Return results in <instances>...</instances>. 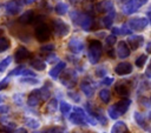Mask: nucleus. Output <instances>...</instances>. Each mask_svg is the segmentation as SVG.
<instances>
[{
	"instance_id": "nucleus-22",
	"label": "nucleus",
	"mask_w": 151,
	"mask_h": 133,
	"mask_svg": "<svg viewBox=\"0 0 151 133\" xmlns=\"http://www.w3.org/2000/svg\"><path fill=\"white\" fill-rule=\"evenodd\" d=\"M133 119H134V121L137 122V125L139 126V127H142L143 129H145V131H150L149 129V127H147V122H146V118L140 113V112H134L133 113Z\"/></svg>"
},
{
	"instance_id": "nucleus-48",
	"label": "nucleus",
	"mask_w": 151,
	"mask_h": 133,
	"mask_svg": "<svg viewBox=\"0 0 151 133\" xmlns=\"http://www.w3.org/2000/svg\"><path fill=\"white\" fill-rule=\"evenodd\" d=\"M133 1H134V4L138 6V8H140V7H142V6H144L149 0H133Z\"/></svg>"
},
{
	"instance_id": "nucleus-46",
	"label": "nucleus",
	"mask_w": 151,
	"mask_h": 133,
	"mask_svg": "<svg viewBox=\"0 0 151 133\" xmlns=\"http://www.w3.org/2000/svg\"><path fill=\"white\" fill-rule=\"evenodd\" d=\"M145 77L151 79V60H150V62H149V65H147V67L145 69Z\"/></svg>"
},
{
	"instance_id": "nucleus-2",
	"label": "nucleus",
	"mask_w": 151,
	"mask_h": 133,
	"mask_svg": "<svg viewBox=\"0 0 151 133\" xmlns=\"http://www.w3.org/2000/svg\"><path fill=\"white\" fill-rule=\"evenodd\" d=\"M70 18L73 21L74 25L79 26L81 29H84L85 32H88L92 27L93 24V19L92 16L86 13V12H80V11H72L70 13Z\"/></svg>"
},
{
	"instance_id": "nucleus-39",
	"label": "nucleus",
	"mask_w": 151,
	"mask_h": 133,
	"mask_svg": "<svg viewBox=\"0 0 151 133\" xmlns=\"http://www.w3.org/2000/svg\"><path fill=\"white\" fill-rule=\"evenodd\" d=\"M116 42H117V36H116V35L110 34V35H106V36H105V45H106V46L111 47V46H113Z\"/></svg>"
},
{
	"instance_id": "nucleus-15",
	"label": "nucleus",
	"mask_w": 151,
	"mask_h": 133,
	"mask_svg": "<svg viewBox=\"0 0 151 133\" xmlns=\"http://www.w3.org/2000/svg\"><path fill=\"white\" fill-rule=\"evenodd\" d=\"M132 69H133L132 64H130V62H127V61L119 62V64L114 67V72H116V74L122 75V77H123V75H127V74L132 73Z\"/></svg>"
},
{
	"instance_id": "nucleus-14",
	"label": "nucleus",
	"mask_w": 151,
	"mask_h": 133,
	"mask_svg": "<svg viewBox=\"0 0 151 133\" xmlns=\"http://www.w3.org/2000/svg\"><path fill=\"white\" fill-rule=\"evenodd\" d=\"M80 89H81V92H83L87 98H91V97L94 94L96 86L93 85V82H92L90 79H84V80H81V82H80Z\"/></svg>"
},
{
	"instance_id": "nucleus-52",
	"label": "nucleus",
	"mask_w": 151,
	"mask_h": 133,
	"mask_svg": "<svg viewBox=\"0 0 151 133\" xmlns=\"http://www.w3.org/2000/svg\"><path fill=\"white\" fill-rule=\"evenodd\" d=\"M37 0H22V4L24 5H31V4H33V2H35Z\"/></svg>"
},
{
	"instance_id": "nucleus-8",
	"label": "nucleus",
	"mask_w": 151,
	"mask_h": 133,
	"mask_svg": "<svg viewBox=\"0 0 151 133\" xmlns=\"http://www.w3.org/2000/svg\"><path fill=\"white\" fill-rule=\"evenodd\" d=\"M34 35L37 38L38 41L42 42V41H47L50 38H51V28L48 27L47 24H44V22H40L35 29H34Z\"/></svg>"
},
{
	"instance_id": "nucleus-27",
	"label": "nucleus",
	"mask_w": 151,
	"mask_h": 133,
	"mask_svg": "<svg viewBox=\"0 0 151 133\" xmlns=\"http://www.w3.org/2000/svg\"><path fill=\"white\" fill-rule=\"evenodd\" d=\"M58 108H59V102H58V100H57L55 98L50 99L48 102H47V105H46V111H47L48 113H55Z\"/></svg>"
},
{
	"instance_id": "nucleus-35",
	"label": "nucleus",
	"mask_w": 151,
	"mask_h": 133,
	"mask_svg": "<svg viewBox=\"0 0 151 133\" xmlns=\"http://www.w3.org/2000/svg\"><path fill=\"white\" fill-rule=\"evenodd\" d=\"M146 60H147V55H146V54H140V55L134 60V65H136L138 68H142V67L145 65Z\"/></svg>"
},
{
	"instance_id": "nucleus-23",
	"label": "nucleus",
	"mask_w": 151,
	"mask_h": 133,
	"mask_svg": "<svg viewBox=\"0 0 151 133\" xmlns=\"http://www.w3.org/2000/svg\"><path fill=\"white\" fill-rule=\"evenodd\" d=\"M110 133H129V128L126 126V124L124 121H117L113 124V126L111 127Z\"/></svg>"
},
{
	"instance_id": "nucleus-7",
	"label": "nucleus",
	"mask_w": 151,
	"mask_h": 133,
	"mask_svg": "<svg viewBox=\"0 0 151 133\" xmlns=\"http://www.w3.org/2000/svg\"><path fill=\"white\" fill-rule=\"evenodd\" d=\"M77 80H78V75H77V72L74 69H66L63 73V75L60 77L61 85L67 87V88L74 87L77 84Z\"/></svg>"
},
{
	"instance_id": "nucleus-60",
	"label": "nucleus",
	"mask_w": 151,
	"mask_h": 133,
	"mask_svg": "<svg viewBox=\"0 0 151 133\" xmlns=\"http://www.w3.org/2000/svg\"><path fill=\"white\" fill-rule=\"evenodd\" d=\"M122 1H123V2H126V1H127V0H122Z\"/></svg>"
},
{
	"instance_id": "nucleus-49",
	"label": "nucleus",
	"mask_w": 151,
	"mask_h": 133,
	"mask_svg": "<svg viewBox=\"0 0 151 133\" xmlns=\"http://www.w3.org/2000/svg\"><path fill=\"white\" fill-rule=\"evenodd\" d=\"M8 111H9V107H8V106H6V105H0V113H1V114L7 113Z\"/></svg>"
},
{
	"instance_id": "nucleus-61",
	"label": "nucleus",
	"mask_w": 151,
	"mask_h": 133,
	"mask_svg": "<svg viewBox=\"0 0 151 133\" xmlns=\"http://www.w3.org/2000/svg\"><path fill=\"white\" fill-rule=\"evenodd\" d=\"M0 133H6V132H2V131H0Z\"/></svg>"
},
{
	"instance_id": "nucleus-51",
	"label": "nucleus",
	"mask_w": 151,
	"mask_h": 133,
	"mask_svg": "<svg viewBox=\"0 0 151 133\" xmlns=\"http://www.w3.org/2000/svg\"><path fill=\"white\" fill-rule=\"evenodd\" d=\"M146 18H147V20H149V24L151 25V8L146 12Z\"/></svg>"
},
{
	"instance_id": "nucleus-19",
	"label": "nucleus",
	"mask_w": 151,
	"mask_h": 133,
	"mask_svg": "<svg viewBox=\"0 0 151 133\" xmlns=\"http://www.w3.org/2000/svg\"><path fill=\"white\" fill-rule=\"evenodd\" d=\"M33 21H34V12H33V9H28V11L22 12L21 15L18 19V22L21 24V25H28V24H32Z\"/></svg>"
},
{
	"instance_id": "nucleus-5",
	"label": "nucleus",
	"mask_w": 151,
	"mask_h": 133,
	"mask_svg": "<svg viewBox=\"0 0 151 133\" xmlns=\"http://www.w3.org/2000/svg\"><path fill=\"white\" fill-rule=\"evenodd\" d=\"M149 25V20L146 16H132L127 21V26L131 31H136V32H140L143 29H145Z\"/></svg>"
},
{
	"instance_id": "nucleus-25",
	"label": "nucleus",
	"mask_w": 151,
	"mask_h": 133,
	"mask_svg": "<svg viewBox=\"0 0 151 133\" xmlns=\"http://www.w3.org/2000/svg\"><path fill=\"white\" fill-rule=\"evenodd\" d=\"M31 67L33 69H37V71H44L46 68V62L39 58H35V59H32L31 62H29Z\"/></svg>"
},
{
	"instance_id": "nucleus-31",
	"label": "nucleus",
	"mask_w": 151,
	"mask_h": 133,
	"mask_svg": "<svg viewBox=\"0 0 151 133\" xmlns=\"http://www.w3.org/2000/svg\"><path fill=\"white\" fill-rule=\"evenodd\" d=\"M40 89V95H41V100H47L51 97V89H50V84H45Z\"/></svg>"
},
{
	"instance_id": "nucleus-13",
	"label": "nucleus",
	"mask_w": 151,
	"mask_h": 133,
	"mask_svg": "<svg viewBox=\"0 0 151 133\" xmlns=\"http://www.w3.org/2000/svg\"><path fill=\"white\" fill-rule=\"evenodd\" d=\"M116 53H117V56H118L119 59H126V58L131 54V49H130L127 42L124 41V40L119 41L118 45H117Z\"/></svg>"
},
{
	"instance_id": "nucleus-6",
	"label": "nucleus",
	"mask_w": 151,
	"mask_h": 133,
	"mask_svg": "<svg viewBox=\"0 0 151 133\" xmlns=\"http://www.w3.org/2000/svg\"><path fill=\"white\" fill-rule=\"evenodd\" d=\"M52 27L53 32L58 38H64L70 33V25L66 24L61 19H54L52 20Z\"/></svg>"
},
{
	"instance_id": "nucleus-58",
	"label": "nucleus",
	"mask_w": 151,
	"mask_h": 133,
	"mask_svg": "<svg viewBox=\"0 0 151 133\" xmlns=\"http://www.w3.org/2000/svg\"><path fill=\"white\" fill-rule=\"evenodd\" d=\"M33 133H41V132H38V131H34Z\"/></svg>"
},
{
	"instance_id": "nucleus-40",
	"label": "nucleus",
	"mask_w": 151,
	"mask_h": 133,
	"mask_svg": "<svg viewBox=\"0 0 151 133\" xmlns=\"http://www.w3.org/2000/svg\"><path fill=\"white\" fill-rule=\"evenodd\" d=\"M96 75L98 77V78H105V75H106V73H107V71H106V68L104 67V66H100V67H97L96 68Z\"/></svg>"
},
{
	"instance_id": "nucleus-10",
	"label": "nucleus",
	"mask_w": 151,
	"mask_h": 133,
	"mask_svg": "<svg viewBox=\"0 0 151 133\" xmlns=\"http://www.w3.org/2000/svg\"><path fill=\"white\" fill-rule=\"evenodd\" d=\"M22 0H11L8 2H6L5 5V11L8 15H15L18 13L21 12L22 9Z\"/></svg>"
},
{
	"instance_id": "nucleus-16",
	"label": "nucleus",
	"mask_w": 151,
	"mask_h": 133,
	"mask_svg": "<svg viewBox=\"0 0 151 133\" xmlns=\"http://www.w3.org/2000/svg\"><path fill=\"white\" fill-rule=\"evenodd\" d=\"M65 67H66V62H65V61H59V62H57V64L50 69V72H48L50 78H52L53 80H57V79L59 78V75L61 74V72L65 69Z\"/></svg>"
},
{
	"instance_id": "nucleus-34",
	"label": "nucleus",
	"mask_w": 151,
	"mask_h": 133,
	"mask_svg": "<svg viewBox=\"0 0 151 133\" xmlns=\"http://www.w3.org/2000/svg\"><path fill=\"white\" fill-rule=\"evenodd\" d=\"M42 133H66V131L64 127H60V126H51L45 128Z\"/></svg>"
},
{
	"instance_id": "nucleus-37",
	"label": "nucleus",
	"mask_w": 151,
	"mask_h": 133,
	"mask_svg": "<svg viewBox=\"0 0 151 133\" xmlns=\"http://www.w3.org/2000/svg\"><path fill=\"white\" fill-rule=\"evenodd\" d=\"M54 48H55L54 44H46V45H42L40 47V52L41 53H46V54H51L54 51Z\"/></svg>"
},
{
	"instance_id": "nucleus-38",
	"label": "nucleus",
	"mask_w": 151,
	"mask_h": 133,
	"mask_svg": "<svg viewBox=\"0 0 151 133\" xmlns=\"http://www.w3.org/2000/svg\"><path fill=\"white\" fill-rule=\"evenodd\" d=\"M25 66L24 65H19V66H17L14 69H12L9 73H8V77H13V75H21L22 74V72L25 71Z\"/></svg>"
},
{
	"instance_id": "nucleus-42",
	"label": "nucleus",
	"mask_w": 151,
	"mask_h": 133,
	"mask_svg": "<svg viewBox=\"0 0 151 133\" xmlns=\"http://www.w3.org/2000/svg\"><path fill=\"white\" fill-rule=\"evenodd\" d=\"M67 95L73 100V101H76V102H80V95L78 94V93H74V92H68L67 93Z\"/></svg>"
},
{
	"instance_id": "nucleus-28",
	"label": "nucleus",
	"mask_w": 151,
	"mask_h": 133,
	"mask_svg": "<svg viewBox=\"0 0 151 133\" xmlns=\"http://www.w3.org/2000/svg\"><path fill=\"white\" fill-rule=\"evenodd\" d=\"M24 122H25V125H26L28 128H32V129H37V128L40 126L39 120H37L35 118H32V117H26V118L24 119Z\"/></svg>"
},
{
	"instance_id": "nucleus-29",
	"label": "nucleus",
	"mask_w": 151,
	"mask_h": 133,
	"mask_svg": "<svg viewBox=\"0 0 151 133\" xmlns=\"http://www.w3.org/2000/svg\"><path fill=\"white\" fill-rule=\"evenodd\" d=\"M99 99L104 102V104H109L110 102V100H111V92H110V89H107V88H101L100 91H99Z\"/></svg>"
},
{
	"instance_id": "nucleus-4",
	"label": "nucleus",
	"mask_w": 151,
	"mask_h": 133,
	"mask_svg": "<svg viewBox=\"0 0 151 133\" xmlns=\"http://www.w3.org/2000/svg\"><path fill=\"white\" fill-rule=\"evenodd\" d=\"M103 54V44L99 40H92L87 47V59L90 64L96 65L99 62Z\"/></svg>"
},
{
	"instance_id": "nucleus-59",
	"label": "nucleus",
	"mask_w": 151,
	"mask_h": 133,
	"mask_svg": "<svg viewBox=\"0 0 151 133\" xmlns=\"http://www.w3.org/2000/svg\"><path fill=\"white\" fill-rule=\"evenodd\" d=\"M1 33H2V29H1V28H0V34H1Z\"/></svg>"
},
{
	"instance_id": "nucleus-12",
	"label": "nucleus",
	"mask_w": 151,
	"mask_h": 133,
	"mask_svg": "<svg viewBox=\"0 0 151 133\" xmlns=\"http://www.w3.org/2000/svg\"><path fill=\"white\" fill-rule=\"evenodd\" d=\"M96 11L98 13H103V14L105 13V14H107V13L114 11V4H113L112 0H101V1H99L96 5Z\"/></svg>"
},
{
	"instance_id": "nucleus-56",
	"label": "nucleus",
	"mask_w": 151,
	"mask_h": 133,
	"mask_svg": "<svg viewBox=\"0 0 151 133\" xmlns=\"http://www.w3.org/2000/svg\"><path fill=\"white\" fill-rule=\"evenodd\" d=\"M68 1H70V2H72V4H74V2L77 1V0H68Z\"/></svg>"
},
{
	"instance_id": "nucleus-57",
	"label": "nucleus",
	"mask_w": 151,
	"mask_h": 133,
	"mask_svg": "<svg viewBox=\"0 0 151 133\" xmlns=\"http://www.w3.org/2000/svg\"><path fill=\"white\" fill-rule=\"evenodd\" d=\"M2 100H4V97H0V102H2Z\"/></svg>"
},
{
	"instance_id": "nucleus-20",
	"label": "nucleus",
	"mask_w": 151,
	"mask_h": 133,
	"mask_svg": "<svg viewBox=\"0 0 151 133\" xmlns=\"http://www.w3.org/2000/svg\"><path fill=\"white\" fill-rule=\"evenodd\" d=\"M137 9H139V8H138V6L134 4L133 0H127L126 2H124L123 7H122V11H123V13H124L125 15H131V14L134 13Z\"/></svg>"
},
{
	"instance_id": "nucleus-32",
	"label": "nucleus",
	"mask_w": 151,
	"mask_h": 133,
	"mask_svg": "<svg viewBox=\"0 0 151 133\" xmlns=\"http://www.w3.org/2000/svg\"><path fill=\"white\" fill-rule=\"evenodd\" d=\"M11 47V41L6 36H0V53L7 51Z\"/></svg>"
},
{
	"instance_id": "nucleus-1",
	"label": "nucleus",
	"mask_w": 151,
	"mask_h": 133,
	"mask_svg": "<svg viewBox=\"0 0 151 133\" xmlns=\"http://www.w3.org/2000/svg\"><path fill=\"white\" fill-rule=\"evenodd\" d=\"M68 120L73 125H77V126H87V124L94 126L98 122L93 117H90L85 112V109L81 107H74L73 112L70 113V115H68Z\"/></svg>"
},
{
	"instance_id": "nucleus-33",
	"label": "nucleus",
	"mask_w": 151,
	"mask_h": 133,
	"mask_svg": "<svg viewBox=\"0 0 151 133\" xmlns=\"http://www.w3.org/2000/svg\"><path fill=\"white\" fill-rule=\"evenodd\" d=\"M19 81H20L21 84H26V85H38V84L40 82L39 79L33 78V77H22Z\"/></svg>"
},
{
	"instance_id": "nucleus-43",
	"label": "nucleus",
	"mask_w": 151,
	"mask_h": 133,
	"mask_svg": "<svg viewBox=\"0 0 151 133\" xmlns=\"http://www.w3.org/2000/svg\"><path fill=\"white\" fill-rule=\"evenodd\" d=\"M46 61L48 62V64H52V62H59L58 61V56L55 55V54H53V53H51V54H48L47 55V58H46Z\"/></svg>"
},
{
	"instance_id": "nucleus-11",
	"label": "nucleus",
	"mask_w": 151,
	"mask_h": 133,
	"mask_svg": "<svg viewBox=\"0 0 151 133\" xmlns=\"http://www.w3.org/2000/svg\"><path fill=\"white\" fill-rule=\"evenodd\" d=\"M126 42L131 51H136L144 44V36L139 35V34H131V35H129Z\"/></svg>"
},
{
	"instance_id": "nucleus-18",
	"label": "nucleus",
	"mask_w": 151,
	"mask_h": 133,
	"mask_svg": "<svg viewBox=\"0 0 151 133\" xmlns=\"http://www.w3.org/2000/svg\"><path fill=\"white\" fill-rule=\"evenodd\" d=\"M29 56H31V52H29L26 47L20 46V47L17 48V51H15V53H14V61L21 62V61L28 59Z\"/></svg>"
},
{
	"instance_id": "nucleus-55",
	"label": "nucleus",
	"mask_w": 151,
	"mask_h": 133,
	"mask_svg": "<svg viewBox=\"0 0 151 133\" xmlns=\"http://www.w3.org/2000/svg\"><path fill=\"white\" fill-rule=\"evenodd\" d=\"M72 133H85V132H83V131H73Z\"/></svg>"
},
{
	"instance_id": "nucleus-50",
	"label": "nucleus",
	"mask_w": 151,
	"mask_h": 133,
	"mask_svg": "<svg viewBox=\"0 0 151 133\" xmlns=\"http://www.w3.org/2000/svg\"><path fill=\"white\" fill-rule=\"evenodd\" d=\"M12 133H27V131L24 128V127H19V128H17V129H14Z\"/></svg>"
},
{
	"instance_id": "nucleus-54",
	"label": "nucleus",
	"mask_w": 151,
	"mask_h": 133,
	"mask_svg": "<svg viewBox=\"0 0 151 133\" xmlns=\"http://www.w3.org/2000/svg\"><path fill=\"white\" fill-rule=\"evenodd\" d=\"M147 119L151 121V111H149V113H147Z\"/></svg>"
},
{
	"instance_id": "nucleus-36",
	"label": "nucleus",
	"mask_w": 151,
	"mask_h": 133,
	"mask_svg": "<svg viewBox=\"0 0 151 133\" xmlns=\"http://www.w3.org/2000/svg\"><path fill=\"white\" fill-rule=\"evenodd\" d=\"M11 62H12V56H11V55H8V56H6L5 59H2V60L0 61V72H5V69L9 66Z\"/></svg>"
},
{
	"instance_id": "nucleus-62",
	"label": "nucleus",
	"mask_w": 151,
	"mask_h": 133,
	"mask_svg": "<svg viewBox=\"0 0 151 133\" xmlns=\"http://www.w3.org/2000/svg\"><path fill=\"white\" fill-rule=\"evenodd\" d=\"M150 102H151V98H150Z\"/></svg>"
},
{
	"instance_id": "nucleus-17",
	"label": "nucleus",
	"mask_w": 151,
	"mask_h": 133,
	"mask_svg": "<svg viewBox=\"0 0 151 133\" xmlns=\"http://www.w3.org/2000/svg\"><path fill=\"white\" fill-rule=\"evenodd\" d=\"M41 101V95H40V89L37 88V89H33L28 97H27V105L31 106V107H35L40 104Z\"/></svg>"
},
{
	"instance_id": "nucleus-45",
	"label": "nucleus",
	"mask_w": 151,
	"mask_h": 133,
	"mask_svg": "<svg viewBox=\"0 0 151 133\" xmlns=\"http://www.w3.org/2000/svg\"><path fill=\"white\" fill-rule=\"evenodd\" d=\"M21 75L22 77H33V78H35V73L33 71H31V69H27V68H25V71L22 72Z\"/></svg>"
},
{
	"instance_id": "nucleus-3",
	"label": "nucleus",
	"mask_w": 151,
	"mask_h": 133,
	"mask_svg": "<svg viewBox=\"0 0 151 133\" xmlns=\"http://www.w3.org/2000/svg\"><path fill=\"white\" fill-rule=\"evenodd\" d=\"M131 102H132L131 99H129V98H123V99L119 100L118 102L111 105V106L107 108V114H109V117H110L111 119H113V120L118 119L120 115L125 114V113L129 111V108H130V106H131Z\"/></svg>"
},
{
	"instance_id": "nucleus-24",
	"label": "nucleus",
	"mask_w": 151,
	"mask_h": 133,
	"mask_svg": "<svg viewBox=\"0 0 151 133\" xmlns=\"http://www.w3.org/2000/svg\"><path fill=\"white\" fill-rule=\"evenodd\" d=\"M114 16H116V11H112V12L105 14L104 18L101 19V25L105 28H111L112 24H113V20H114Z\"/></svg>"
},
{
	"instance_id": "nucleus-30",
	"label": "nucleus",
	"mask_w": 151,
	"mask_h": 133,
	"mask_svg": "<svg viewBox=\"0 0 151 133\" xmlns=\"http://www.w3.org/2000/svg\"><path fill=\"white\" fill-rule=\"evenodd\" d=\"M59 109H60V112H61L63 115H70V113L72 111V106L68 102H66V101H60Z\"/></svg>"
},
{
	"instance_id": "nucleus-9",
	"label": "nucleus",
	"mask_w": 151,
	"mask_h": 133,
	"mask_svg": "<svg viewBox=\"0 0 151 133\" xmlns=\"http://www.w3.org/2000/svg\"><path fill=\"white\" fill-rule=\"evenodd\" d=\"M67 48L73 53V54H79L84 51L85 48V44L84 41L78 38V36H73L70 39V41L67 42Z\"/></svg>"
},
{
	"instance_id": "nucleus-53",
	"label": "nucleus",
	"mask_w": 151,
	"mask_h": 133,
	"mask_svg": "<svg viewBox=\"0 0 151 133\" xmlns=\"http://www.w3.org/2000/svg\"><path fill=\"white\" fill-rule=\"evenodd\" d=\"M145 48H146V52L151 54V41H149V42L146 44V47H145Z\"/></svg>"
},
{
	"instance_id": "nucleus-26",
	"label": "nucleus",
	"mask_w": 151,
	"mask_h": 133,
	"mask_svg": "<svg viewBox=\"0 0 151 133\" xmlns=\"http://www.w3.org/2000/svg\"><path fill=\"white\" fill-rule=\"evenodd\" d=\"M54 11L58 15H65L67 12H68V5L66 2H58L55 4V7H54Z\"/></svg>"
},
{
	"instance_id": "nucleus-44",
	"label": "nucleus",
	"mask_w": 151,
	"mask_h": 133,
	"mask_svg": "<svg viewBox=\"0 0 151 133\" xmlns=\"http://www.w3.org/2000/svg\"><path fill=\"white\" fill-rule=\"evenodd\" d=\"M8 84H9V77H6L4 80L0 81V91H2L4 88H6L8 86Z\"/></svg>"
},
{
	"instance_id": "nucleus-41",
	"label": "nucleus",
	"mask_w": 151,
	"mask_h": 133,
	"mask_svg": "<svg viewBox=\"0 0 151 133\" xmlns=\"http://www.w3.org/2000/svg\"><path fill=\"white\" fill-rule=\"evenodd\" d=\"M113 81H114V79L113 78H111V77H105V78H103V80H101V85H105V86H110V85H112L113 84Z\"/></svg>"
},
{
	"instance_id": "nucleus-21",
	"label": "nucleus",
	"mask_w": 151,
	"mask_h": 133,
	"mask_svg": "<svg viewBox=\"0 0 151 133\" xmlns=\"http://www.w3.org/2000/svg\"><path fill=\"white\" fill-rule=\"evenodd\" d=\"M114 91H116V93H117L118 95H120V97H127V95L130 94V87L126 85V82H123V81L116 84Z\"/></svg>"
},
{
	"instance_id": "nucleus-47",
	"label": "nucleus",
	"mask_w": 151,
	"mask_h": 133,
	"mask_svg": "<svg viewBox=\"0 0 151 133\" xmlns=\"http://www.w3.org/2000/svg\"><path fill=\"white\" fill-rule=\"evenodd\" d=\"M21 97H22V94H19V93H18V94H14V95H13V100H14L18 105H21Z\"/></svg>"
}]
</instances>
